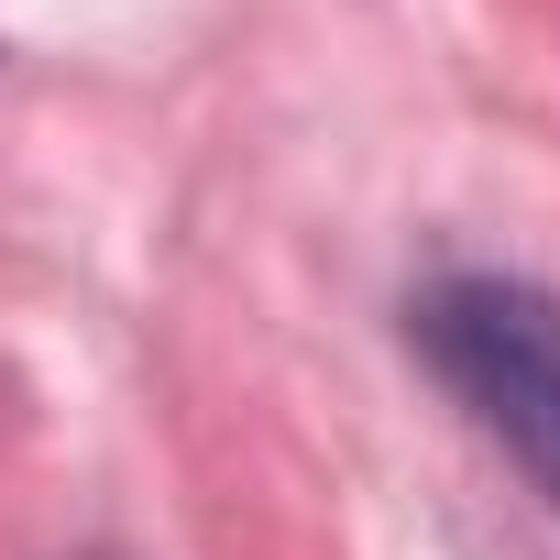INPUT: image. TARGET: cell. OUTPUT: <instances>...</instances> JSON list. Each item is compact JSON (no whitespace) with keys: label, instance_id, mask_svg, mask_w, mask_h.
Returning <instances> with one entry per match:
<instances>
[{"label":"cell","instance_id":"1","mask_svg":"<svg viewBox=\"0 0 560 560\" xmlns=\"http://www.w3.org/2000/svg\"><path fill=\"white\" fill-rule=\"evenodd\" d=\"M418 352L560 494V298L505 287V275H451V287L418 298Z\"/></svg>","mask_w":560,"mask_h":560}]
</instances>
